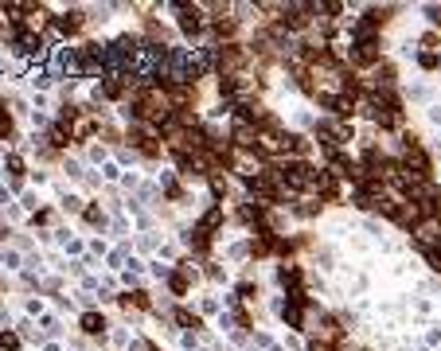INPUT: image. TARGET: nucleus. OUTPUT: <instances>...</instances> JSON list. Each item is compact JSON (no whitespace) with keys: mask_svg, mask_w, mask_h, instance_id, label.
Instances as JSON below:
<instances>
[{"mask_svg":"<svg viewBox=\"0 0 441 351\" xmlns=\"http://www.w3.org/2000/svg\"><path fill=\"white\" fill-rule=\"evenodd\" d=\"M321 313V304L312 301L309 293H289V297H281V324L293 328V332H305L309 336V316Z\"/></svg>","mask_w":441,"mask_h":351,"instance_id":"nucleus-1","label":"nucleus"},{"mask_svg":"<svg viewBox=\"0 0 441 351\" xmlns=\"http://www.w3.org/2000/svg\"><path fill=\"white\" fill-rule=\"evenodd\" d=\"M172 12H176V32L184 39H203L207 36V12H203V4H188V0H176V4H168Z\"/></svg>","mask_w":441,"mask_h":351,"instance_id":"nucleus-2","label":"nucleus"},{"mask_svg":"<svg viewBox=\"0 0 441 351\" xmlns=\"http://www.w3.org/2000/svg\"><path fill=\"white\" fill-rule=\"evenodd\" d=\"M387 183L383 180H375V176H363V180L352 188V195H347V203L352 207H359V211H367V215H379V207H383V199H387Z\"/></svg>","mask_w":441,"mask_h":351,"instance_id":"nucleus-3","label":"nucleus"},{"mask_svg":"<svg viewBox=\"0 0 441 351\" xmlns=\"http://www.w3.org/2000/svg\"><path fill=\"white\" fill-rule=\"evenodd\" d=\"M90 27V8H63V12L51 16L47 32L55 39H78Z\"/></svg>","mask_w":441,"mask_h":351,"instance_id":"nucleus-4","label":"nucleus"},{"mask_svg":"<svg viewBox=\"0 0 441 351\" xmlns=\"http://www.w3.org/2000/svg\"><path fill=\"white\" fill-rule=\"evenodd\" d=\"M312 199H321L324 207H344L347 183L340 180V176H332V172L321 164V168H316V176H312Z\"/></svg>","mask_w":441,"mask_h":351,"instance_id":"nucleus-5","label":"nucleus"},{"mask_svg":"<svg viewBox=\"0 0 441 351\" xmlns=\"http://www.w3.org/2000/svg\"><path fill=\"white\" fill-rule=\"evenodd\" d=\"M180 234H184V250H188L191 262H200V266H203V262H211V258H215L219 238H215L211 230H203L200 223H191V227H184Z\"/></svg>","mask_w":441,"mask_h":351,"instance_id":"nucleus-6","label":"nucleus"},{"mask_svg":"<svg viewBox=\"0 0 441 351\" xmlns=\"http://www.w3.org/2000/svg\"><path fill=\"white\" fill-rule=\"evenodd\" d=\"M274 281H277V289L286 293H309V269L301 266V262H277V269H274Z\"/></svg>","mask_w":441,"mask_h":351,"instance_id":"nucleus-7","label":"nucleus"},{"mask_svg":"<svg viewBox=\"0 0 441 351\" xmlns=\"http://www.w3.org/2000/svg\"><path fill=\"white\" fill-rule=\"evenodd\" d=\"M266 215H270V207L254 203V199H246V195H239V203L230 207V223H235V227H242L246 234H254V230L262 227Z\"/></svg>","mask_w":441,"mask_h":351,"instance_id":"nucleus-8","label":"nucleus"},{"mask_svg":"<svg viewBox=\"0 0 441 351\" xmlns=\"http://www.w3.org/2000/svg\"><path fill=\"white\" fill-rule=\"evenodd\" d=\"M324 168L332 172V176H340L344 183H352L356 188L359 180H363V172H359V160L347 152V148H336V152H324Z\"/></svg>","mask_w":441,"mask_h":351,"instance_id":"nucleus-9","label":"nucleus"},{"mask_svg":"<svg viewBox=\"0 0 441 351\" xmlns=\"http://www.w3.org/2000/svg\"><path fill=\"white\" fill-rule=\"evenodd\" d=\"M277 148H281V157H289V160H312L316 141H312L309 133H301V129H286L281 141H277Z\"/></svg>","mask_w":441,"mask_h":351,"instance_id":"nucleus-10","label":"nucleus"},{"mask_svg":"<svg viewBox=\"0 0 441 351\" xmlns=\"http://www.w3.org/2000/svg\"><path fill=\"white\" fill-rule=\"evenodd\" d=\"M114 301L121 304V313L125 316H156V301H153V293L149 289H125V293H118Z\"/></svg>","mask_w":441,"mask_h":351,"instance_id":"nucleus-11","label":"nucleus"},{"mask_svg":"<svg viewBox=\"0 0 441 351\" xmlns=\"http://www.w3.org/2000/svg\"><path fill=\"white\" fill-rule=\"evenodd\" d=\"M160 199L172 207H188L191 203V188L180 180L176 172H160Z\"/></svg>","mask_w":441,"mask_h":351,"instance_id":"nucleus-12","label":"nucleus"},{"mask_svg":"<svg viewBox=\"0 0 441 351\" xmlns=\"http://www.w3.org/2000/svg\"><path fill=\"white\" fill-rule=\"evenodd\" d=\"M106 332H109V316L106 313H98V308H83L78 313V336L83 339H106Z\"/></svg>","mask_w":441,"mask_h":351,"instance_id":"nucleus-13","label":"nucleus"},{"mask_svg":"<svg viewBox=\"0 0 441 351\" xmlns=\"http://www.w3.org/2000/svg\"><path fill=\"white\" fill-rule=\"evenodd\" d=\"M168 320H172L184 336H200L203 328H207V320H203L195 308H188V304H172V308H168Z\"/></svg>","mask_w":441,"mask_h":351,"instance_id":"nucleus-14","label":"nucleus"},{"mask_svg":"<svg viewBox=\"0 0 441 351\" xmlns=\"http://www.w3.org/2000/svg\"><path fill=\"white\" fill-rule=\"evenodd\" d=\"M191 223H200L203 230H211L215 238H219V234H223V227L230 223V211H227L223 203H207V207L200 211V215L191 218Z\"/></svg>","mask_w":441,"mask_h":351,"instance_id":"nucleus-15","label":"nucleus"},{"mask_svg":"<svg viewBox=\"0 0 441 351\" xmlns=\"http://www.w3.org/2000/svg\"><path fill=\"white\" fill-rule=\"evenodd\" d=\"M367 90H398V63L383 59L379 67L367 74Z\"/></svg>","mask_w":441,"mask_h":351,"instance_id":"nucleus-16","label":"nucleus"},{"mask_svg":"<svg viewBox=\"0 0 441 351\" xmlns=\"http://www.w3.org/2000/svg\"><path fill=\"white\" fill-rule=\"evenodd\" d=\"M286 215L297 218V223H312V218L324 215V203H321V199H289V203H286Z\"/></svg>","mask_w":441,"mask_h":351,"instance_id":"nucleus-17","label":"nucleus"},{"mask_svg":"<svg viewBox=\"0 0 441 351\" xmlns=\"http://www.w3.org/2000/svg\"><path fill=\"white\" fill-rule=\"evenodd\" d=\"M398 12H402L398 4H367V8H363V20H367V24H375V27L383 32V27L391 24Z\"/></svg>","mask_w":441,"mask_h":351,"instance_id":"nucleus-18","label":"nucleus"},{"mask_svg":"<svg viewBox=\"0 0 441 351\" xmlns=\"http://www.w3.org/2000/svg\"><path fill=\"white\" fill-rule=\"evenodd\" d=\"M207 192H211V203H227L235 195V180L230 176H207Z\"/></svg>","mask_w":441,"mask_h":351,"instance_id":"nucleus-19","label":"nucleus"},{"mask_svg":"<svg viewBox=\"0 0 441 351\" xmlns=\"http://www.w3.org/2000/svg\"><path fill=\"white\" fill-rule=\"evenodd\" d=\"M78 218H83L90 230H109V215L102 211V203H98V199H94V203H86V211Z\"/></svg>","mask_w":441,"mask_h":351,"instance_id":"nucleus-20","label":"nucleus"},{"mask_svg":"<svg viewBox=\"0 0 441 351\" xmlns=\"http://www.w3.org/2000/svg\"><path fill=\"white\" fill-rule=\"evenodd\" d=\"M0 141H4V145H16V141H20V125H16L12 109H0Z\"/></svg>","mask_w":441,"mask_h":351,"instance_id":"nucleus-21","label":"nucleus"},{"mask_svg":"<svg viewBox=\"0 0 441 351\" xmlns=\"http://www.w3.org/2000/svg\"><path fill=\"white\" fill-rule=\"evenodd\" d=\"M235 297H239L242 304H254L258 297H262V285H258L254 278H242L239 285H235Z\"/></svg>","mask_w":441,"mask_h":351,"instance_id":"nucleus-22","label":"nucleus"},{"mask_svg":"<svg viewBox=\"0 0 441 351\" xmlns=\"http://www.w3.org/2000/svg\"><path fill=\"white\" fill-rule=\"evenodd\" d=\"M4 168H8L12 180H24L28 176V157L24 152H4Z\"/></svg>","mask_w":441,"mask_h":351,"instance_id":"nucleus-23","label":"nucleus"},{"mask_svg":"<svg viewBox=\"0 0 441 351\" xmlns=\"http://www.w3.org/2000/svg\"><path fill=\"white\" fill-rule=\"evenodd\" d=\"M0 351H24V336L16 328H0Z\"/></svg>","mask_w":441,"mask_h":351,"instance_id":"nucleus-24","label":"nucleus"},{"mask_svg":"<svg viewBox=\"0 0 441 351\" xmlns=\"http://www.w3.org/2000/svg\"><path fill=\"white\" fill-rule=\"evenodd\" d=\"M414 59H418V71H426V74L441 71V51H418Z\"/></svg>","mask_w":441,"mask_h":351,"instance_id":"nucleus-25","label":"nucleus"},{"mask_svg":"<svg viewBox=\"0 0 441 351\" xmlns=\"http://www.w3.org/2000/svg\"><path fill=\"white\" fill-rule=\"evenodd\" d=\"M414 250L426 258V266L433 269V273H441V246H414Z\"/></svg>","mask_w":441,"mask_h":351,"instance_id":"nucleus-26","label":"nucleus"},{"mask_svg":"<svg viewBox=\"0 0 441 351\" xmlns=\"http://www.w3.org/2000/svg\"><path fill=\"white\" fill-rule=\"evenodd\" d=\"M55 223V207L51 203H43L39 211H32V227H51Z\"/></svg>","mask_w":441,"mask_h":351,"instance_id":"nucleus-27","label":"nucleus"},{"mask_svg":"<svg viewBox=\"0 0 441 351\" xmlns=\"http://www.w3.org/2000/svg\"><path fill=\"white\" fill-rule=\"evenodd\" d=\"M63 211H67V215H83V211H86V199H83V195H63Z\"/></svg>","mask_w":441,"mask_h":351,"instance_id":"nucleus-28","label":"nucleus"},{"mask_svg":"<svg viewBox=\"0 0 441 351\" xmlns=\"http://www.w3.org/2000/svg\"><path fill=\"white\" fill-rule=\"evenodd\" d=\"M200 273H203L207 281H215V285H219V281L227 278V269L219 266V262H203V269H200Z\"/></svg>","mask_w":441,"mask_h":351,"instance_id":"nucleus-29","label":"nucleus"},{"mask_svg":"<svg viewBox=\"0 0 441 351\" xmlns=\"http://www.w3.org/2000/svg\"><path fill=\"white\" fill-rule=\"evenodd\" d=\"M422 12H426L429 27H433V32H441V4H426V8H422Z\"/></svg>","mask_w":441,"mask_h":351,"instance_id":"nucleus-30","label":"nucleus"},{"mask_svg":"<svg viewBox=\"0 0 441 351\" xmlns=\"http://www.w3.org/2000/svg\"><path fill=\"white\" fill-rule=\"evenodd\" d=\"M129 351H160V348L149 336H137V339H129Z\"/></svg>","mask_w":441,"mask_h":351,"instance_id":"nucleus-31","label":"nucleus"},{"mask_svg":"<svg viewBox=\"0 0 441 351\" xmlns=\"http://www.w3.org/2000/svg\"><path fill=\"white\" fill-rule=\"evenodd\" d=\"M59 168H67V176H74V180L83 176V164H78L74 157H63V164H59Z\"/></svg>","mask_w":441,"mask_h":351,"instance_id":"nucleus-32","label":"nucleus"},{"mask_svg":"<svg viewBox=\"0 0 441 351\" xmlns=\"http://www.w3.org/2000/svg\"><path fill=\"white\" fill-rule=\"evenodd\" d=\"M211 313H219V301H215V297H203V301H200V316H211Z\"/></svg>","mask_w":441,"mask_h":351,"instance_id":"nucleus-33","label":"nucleus"},{"mask_svg":"<svg viewBox=\"0 0 441 351\" xmlns=\"http://www.w3.org/2000/svg\"><path fill=\"white\" fill-rule=\"evenodd\" d=\"M118 160H121V164H133V160H137V152H133L129 145H121L118 148Z\"/></svg>","mask_w":441,"mask_h":351,"instance_id":"nucleus-34","label":"nucleus"},{"mask_svg":"<svg viewBox=\"0 0 441 351\" xmlns=\"http://www.w3.org/2000/svg\"><path fill=\"white\" fill-rule=\"evenodd\" d=\"M86 157H90V160H98V164H106V148L90 145V148H86Z\"/></svg>","mask_w":441,"mask_h":351,"instance_id":"nucleus-35","label":"nucleus"},{"mask_svg":"<svg viewBox=\"0 0 441 351\" xmlns=\"http://www.w3.org/2000/svg\"><path fill=\"white\" fill-rule=\"evenodd\" d=\"M102 176H106V180H118L121 172H118V164H102Z\"/></svg>","mask_w":441,"mask_h":351,"instance_id":"nucleus-36","label":"nucleus"},{"mask_svg":"<svg viewBox=\"0 0 441 351\" xmlns=\"http://www.w3.org/2000/svg\"><path fill=\"white\" fill-rule=\"evenodd\" d=\"M429 122H433V125H441V106H433V109H429Z\"/></svg>","mask_w":441,"mask_h":351,"instance_id":"nucleus-37","label":"nucleus"},{"mask_svg":"<svg viewBox=\"0 0 441 351\" xmlns=\"http://www.w3.org/2000/svg\"><path fill=\"white\" fill-rule=\"evenodd\" d=\"M0 293H4V281H0Z\"/></svg>","mask_w":441,"mask_h":351,"instance_id":"nucleus-38","label":"nucleus"}]
</instances>
